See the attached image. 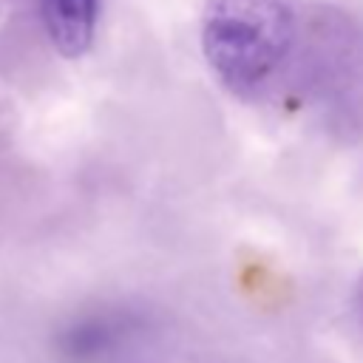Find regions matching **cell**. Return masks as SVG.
<instances>
[{
  "mask_svg": "<svg viewBox=\"0 0 363 363\" xmlns=\"http://www.w3.org/2000/svg\"><path fill=\"white\" fill-rule=\"evenodd\" d=\"M295 40L298 20L286 0H210L201 14V54L238 96L269 91Z\"/></svg>",
  "mask_w": 363,
  "mask_h": 363,
  "instance_id": "obj_1",
  "label": "cell"
},
{
  "mask_svg": "<svg viewBox=\"0 0 363 363\" xmlns=\"http://www.w3.org/2000/svg\"><path fill=\"white\" fill-rule=\"evenodd\" d=\"M51 45L62 57H82L96 34L99 0H40Z\"/></svg>",
  "mask_w": 363,
  "mask_h": 363,
  "instance_id": "obj_2",
  "label": "cell"
},
{
  "mask_svg": "<svg viewBox=\"0 0 363 363\" xmlns=\"http://www.w3.org/2000/svg\"><path fill=\"white\" fill-rule=\"evenodd\" d=\"M133 326H136V320L122 312L88 315L65 332L62 352L74 363H94V360L111 354L133 332Z\"/></svg>",
  "mask_w": 363,
  "mask_h": 363,
  "instance_id": "obj_3",
  "label": "cell"
},
{
  "mask_svg": "<svg viewBox=\"0 0 363 363\" xmlns=\"http://www.w3.org/2000/svg\"><path fill=\"white\" fill-rule=\"evenodd\" d=\"M357 303H360V312H363V278H360V284H357Z\"/></svg>",
  "mask_w": 363,
  "mask_h": 363,
  "instance_id": "obj_4",
  "label": "cell"
}]
</instances>
